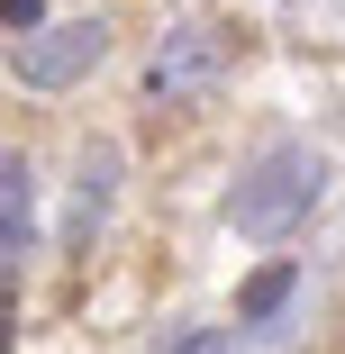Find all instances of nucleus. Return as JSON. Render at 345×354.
<instances>
[{
  "mask_svg": "<svg viewBox=\"0 0 345 354\" xmlns=\"http://www.w3.org/2000/svg\"><path fill=\"white\" fill-rule=\"evenodd\" d=\"M0 28H10L19 46H28V37H46V0H0Z\"/></svg>",
  "mask_w": 345,
  "mask_h": 354,
  "instance_id": "obj_7",
  "label": "nucleus"
},
{
  "mask_svg": "<svg viewBox=\"0 0 345 354\" xmlns=\"http://www.w3.org/2000/svg\"><path fill=\"white\" fill-rule=\"evenodd\" d=\"M100 55H109V28H100V19H64V28L28 37V46H10V73H19L28 91H64V82H82Z\"/></svg>",
  "mask_w": 345,
  "mask_h": 354,
  "instance_id": "obj_2",
  "label": "nucleus"
},
{
  "mask_svg": "<svg viewBox=\"0 0 345 354\" xmlns=\"http://www.w3.org/2000/svg\"><path fill=\"white\" fill-rule=\"evenodd\" d=\"M218 55H227L218 28H173V37L155 46V64H146V91H155V100H191L200 82L218 73Z\"/></svg>",
  "mask_w": 345,
  "mask_h": 354,
  "instance_id": "obj_3",
  "label": "nucleus"
},
{
  "mask_svg": "<svg viewBox=\"0 0 345 354\" xmlns=\"http://www.w3.org/2000/svg\"><path fill=\"white\" fill-rule=\"evenodd\" d=\"M164 354H236V345H227V336H218V327H182V336H173V345H164Z\"/></svg>",
  "mask_w": 345,
  "mask_h": 354,
  "instance_id": "obj_8",
  "label": "nucleus"
},
{
  "mask_svg": "<svg viewBox=\"0 0 345 354\" xmlns=\"http://www.w3.org/2000/svg\"><path fill=\"white\" fill-rule=\"evenodd\" d=\"M109 209H118V146H82V173H73V218H64V236L91 245L109 227Z\"/></svg>",
  "mask_w": 345,
  "mask_h": 354,
  "instance_id": "obj_4",
  "label": "nucleus"
},
{
  "mask_svg": "<svg viewBox=\"0 0 345 354\" xmlns=\"http://www.w3.org/2000/svg\"><path fill=\"white\" fill-rule=\"evenodd\" d=\"M0 254H10V272L37 254V164L28 155L0 164Z\"/></svg>",
  "mask_w": 345,
  "mask_h": 354,
  "instance_id": "obj_5",
  "label": "nucleus"
},
{
  "mask_svg": "<svg viewBox=\"0 0 345 354\" xmlns=\"http://www.w3.org/2000/svg\"><path fill=\"white\" fill-rule=\"evenodd\" d=\"M318 191H327V164H318L309 146H272V155H254V164L236 173L227 227H236V236H291L309 209H318Z\"/></svg>",
  "mask_w": 345,
  "mask_h": 354,
  "instance_id": "obj_1",
  "label": "nucleus"
},
{
  "mask_svg": "<svg viewBox=\"0 0 345 354\" xmlns=\"http://www.w3.org/2000/svg\"><path fill=\"white\" fill-rule=\"evenodd\" d=\"M300 291V263H263L254 281H245V300H236V318L245 327H272V318H282V300Z\"/></svg>",
  "mask_w": 345,
  "mask_h": 354,
  "instance_id": "obj_6",
  "label": "nucleus"
}]
</instances>
